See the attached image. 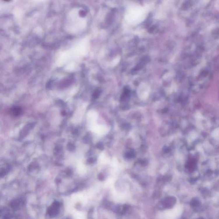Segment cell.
<instances>
[{
	"label": "cell",
	"mask_w": 219,
	"mask_h": 219,
	"mask_svg": "<svg viewBox=\"0 0 219 219\" xmlns=\"http://www.w3.org/2000/svg\"><path fill=\"white\" fill-rule=\"evenodd\" d=\"M60 210V204L58 202H55L52 203L48 210V213L50 217H54L58 214Z\"/></svg>",
	"instance_id": "obj_1"
},
{
	"label": "cell",
	"mask_w": 219,
	"mask_h": 219,
	"mask_svg": "<svg viewBox=\"0 0 219 219\" xmlns=\"http://www.w3.org/2000/svg\"><path fill=\"white\" fill-rule=\"evenodd\" d=\"M176 199L174 197H169L163 200L162 204L166 209H171L176 204Z\"/></svg>",
	"instance_id": "obj_2"
},
{
	"label": "cell",
	"mask_w": 219,
	"mask_h": 219,
	"mask_svg": "<svg viewBox=\"0 0 219 219\" xmlns=\"http://www.w3.org/2000/svg\"><path fill=\"white\" fill-rule=\"evenodd\" d=\"M9 112L11 116L13 117H16L22 115L23 113V110L21 107L19 106H15L11 108Z\"/></svg>",
	"instance_id": "obj_3"
},
{
	"label": "cell",
	"mask_w": 219,
	"mask_h": 219,
	"mask_svg": "<svg viewBox=\"0 0 219 219\" xmlns=\"http://www.w3.org/2000/svg\"><path fill=\"white\" fill-rule=\"evenodd\" d=\"M30 129H31V125H27L20 132V136L22 138H23L27 135L29 132Z\"/></svg>",
	"instance_id": "obj_4"
},
{
	"label": "cell",
	"mask_w": 219,
	"mask_h": 219,
	"mask_svg": "<svg viewBox=\"0 0 219 219\" xmlns=\"http://www.w3.org/2000/svg\"><path fill=\"white\" fill-rule=\"evenodd\" d=\"M199 202L196 199H193L190 202V205L193 207H196L199 205Z\"/></svg>",
	"instance_id": "obj_5"
},
{
	"label": "cell",
	"mask_w": 219,
	"mask_h": 219,
	"mask_svg": "<svg viewBox=\"0 0 219 219\" xmlns=\"http://www.w3.org/2000/svg\"><path fill=\"white\" fill-rule=\"evenodd\" d=\"M80 12V15L82 16H85V15H86V13H85V11H84V10H82Z\"/></svg>",
	"instance_id": "obj_6"
},
{
	"label": "cell",
	"mask_w": 219,
	"mask_h": 219,
	"mask_svg": "<svg viewBox=\"0 0 219 219\" xmlns=\"http://www.w3.org/2000/svg\"><path fill=\"white\" fill-rule=\"evenodd\" d=\"M203 219V218H199V219Z\"/></svg>",
	"instance_id": "obj_7"
},
{
	"label": "cell",
	"mask_w": 219,
	"mask_h": 219,
	"mask_svg": "<svg viewBox=\"0 0 219 219\" xmlns=\"http://www.w3.org/2000/svg\"></svg>",
	"instance_id": "obj_8"
}]
</instances>
